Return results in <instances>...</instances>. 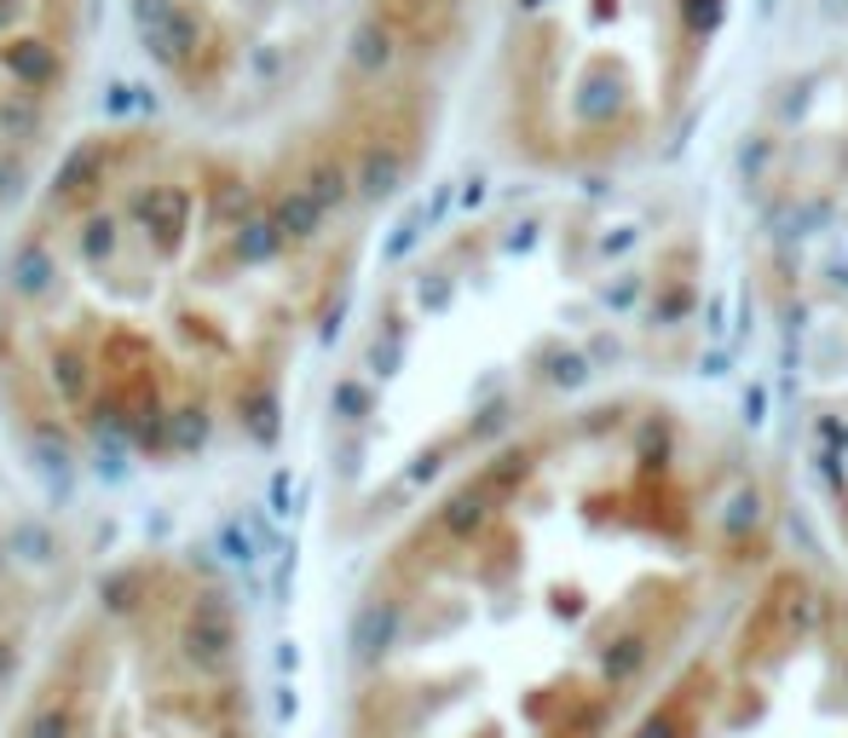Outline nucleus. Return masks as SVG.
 Masks as SVG:
<instances>
[{
  "label": "nucleus",
  "mask_w": 848,
  "mask_h": 738,
  "mask_svg": "<svg viewBox=\"0 0 848 738\" xmlns=\"http://www.w3.org/2000/svg\"><path fill=\"white\" fill-rule=\"evenodd\" d=\"M733 0H497V133L537 173L601 180L681 133Z\"/></svg>",
  "instance_id": "20e7f679"
},
{
  "label": "nucleus",
  "mask_w": 848,
  "mask_h": 738,
  "mask_svg": "<svg viewBox=\"0 0 848 738\" xmlns=\"http://www.w3.org/2000/svg\"><path fill=\"white\" fill-rule=\"evenodd\" d=\"M767 537L756 456L692 404L531 416L399 514L352 612L341 738H612Z\"/></svg>",
  "instance_id": "f03ea898"
},
{
  "label": "nucleus",
  "mask_w": 848,
  "mask_h": 738,
  "mask_svg": "<svg viewBox=\"0 0 848 738\" xmlns=\"http://www.w3.org/2000/svg\"><path fill=\"white\" fill-rule=\"evenodd\" d=\"M612 738H848V589L767 559Z\"/></svg>",
  "instance_id": "39448f33"
},
{
  "label": "nucleus",
  "mask_w": 848,
  "mask_h": 738,
  "mask_svg": "<svg viewBox=\"0 0 848 738\" xmlns=\"http://www.w3.org/2000/svg\"><path fill=\"white\" fill-rule=\"evenodd\" d=\"M485 0H364L277 139L127 127L53 162L0 243V410L98 473L261 432L439 116Z\"/></svg>",
  "instance_id": "f257e3e1"
},
{
  "label": "nucleus",
  "mask_w": 848,
  "mask_h": 738,
  "mask_svg": "<svg viewBox=\"0 0 848 738\" xmlns=\"http://www.w3.org/2000/svg\"><path fill=\"white\" fill-rule=\"evenodd\" d=\"M46 595V537L35 525V507L18 496L12 473L0 468V709H7L18 675L35 657Z\"/></svg>",
  "instance_id": "6e6552de"
},
{
  "label": "nucleus",
  "mask_w": 848,
  "mask_h": 738,
  "mask_svg": "<svg viewBox=\"0 0 848 738\" xmlns=\"http://www.w3.org/2000/svg\"><path fill=\"white\" fill-rule=\"evenodd\" d=\"M295 0H150L157 58L197 93H237L277 58V23Z\"/></svg>",
  "instance_id": "0eeeda50"
},
{
  "label": "nucleus",
  "mask_w": 848,
  "mask_h": 738,
  "mask_svg": "<svg viewBox=\"0 0 848 738\" xmlns=\"http://www.w3.org/2000/svg\"><path fill=\"white\" fill-rule=\"evenodd\" d=\"M0 738H261L231 582L191 554L105 566L41 634Z\"/></svg>",
  "instance_id": "7ed1b4c3"
},
{
  "label": "nucleus",
  "mask_w": 848,
  "mask_h": 738,
  "mask_svg": "<svg viewBox=\"0 0 848 738\" xmlns=\"http://www.w3.org/2000/svg\"><path fill=\"white\" fill-rule=\"evenodd\" d=\"M75 75L82 0H0V220H18L64 157Z\"/></svg>",
  "instance_id": "423d86ee"
}]
</instances>
